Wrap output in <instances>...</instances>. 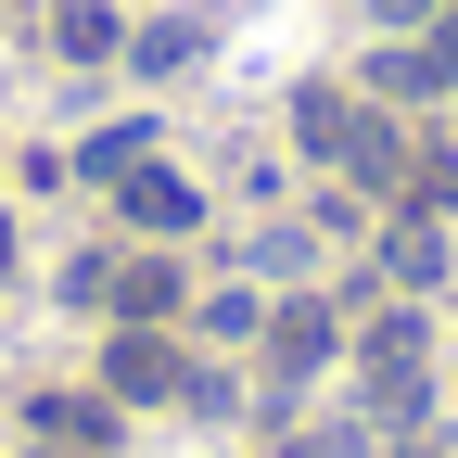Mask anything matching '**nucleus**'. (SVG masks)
I'll return each instance as SVG.
<instances>
[{"label":"nucleus","instance_id":"nucleus-6","mask_svg":"<svg viewBox=\"0 0 458 458\" xmlns=\"http://www.w3.org/2000/svg\"><path fill=\"white\" fill-rule=\"evenodd\" d=\"M420 344H433L420 318H382L369 331V382H420Z\"/></svg>","mask_w":458,"mask_h":458},{"label":"nucleus","instance_id":"nucleus-14","mask_svg":"<svg viewBox=\"0 0 458 458\" xmlns=\"http://www.w3.org/2000/svg\"><path fill=\"white\" fill-rule=\"evenodd\" d=\"M0 267H13V229H0Z\"/></svg>","mask_w":458,"mask_h":458},{"label":"nucleus","instance_id":"nucleus-15","mask_svg":"<svg viewBox=\"0 0 458 458\" xmlns=\"http://www.w3.org/2000/svg\"><path fill=\"white\" fill-rule=\"evenodd\" d=\"M408 458H445V445H408Z\"/></svg>","mask_w":458,"mask_h":458},{"label":"nucleus","instance_id":"nucleus-7","mask_svg":"<svg viewBox=\"0 0 458 458\" xmlns=\"http://www.w3.org/2000/svg\"><path fill=\"white\" fill-rule=\"evenodd\" d=\"M128 64H153V77H179V64H204V26H140V38H128Z\"/></svg>","mask_w":458,"mask_h":458},{"label":"nucleus","instance_id":"nucleus-11","mask_svg":"<svg viewBox=\"0 0 458 458\" xmlns=\"http://www.w3.org/2000/svg\"><path fill=\"white\" fill-rule=\"evenodd\" d=\"M408 191H420V216H458V153H420Z\"/></svg>","mask_w":458,"mask_h":458},{"label":"nucleus","instance_id":"nucleus-13","mask_svg":"<svg viewBox=\"0 0 458 458\" xmlns=\"http://www.w3.org/2000/svg\"><path fill=\"white\" fill-rule=\"evenodd\" d=\"M369 13H382V26H420V13H433V0H369Z\"/></svg>","mask_w":458,"mask_h":458},{"label":"nucleus","instance_id":"nucleus-12","mask_svg":"<svg viewBox=\"0 0 458 458\" xmlns=\"http://www.w3.org/2000/svg\"><path fill=\"white\" fill-rule=\"evenodd\" d=\"M433 64H445V89H458V0H445V26H433Z\"/></svg>","mask_w":458,"mask_h":458},{"label":"nucleus","instance_id":"nucleus-4","mask_svg":"<svg viewBox=\"0 0 458 458\" xmlns=\"http://www.w3.org/2000/svg\"><path fill=\"white\" fill-rule=\"evenodd\" d=\"M51 38H64V64H114V51H128V26H114L102 0H64V13H51Z\"/></svg>","mask_w":458,"mask_h":458},{"label":"nucleus","instance_id":"nucleus-5","mask_svg":"<svg viewBox=\"0 0 458 458\" xmlns=\"http://www.w3.org/2000/svg\"><path fill=\"white\" fill-rule=\"evenodd\" d=\"M267 357H280V369H318V357H331V306H280V318H267Z\"/></svg>","mask_w":458,"mask_h":458},{"label":"nucleus","instance_id":"nucleus-3","mask_svg":"<svg viewBox=\"0 0 458 458\" xmlns=\"http://www.w3.org/2000/svg\"><path fill=\"white\" fill-rule=\"evenodd\" d=\"M114 191H128V216H140V229H191V216H204V204H191V179H165V165H128Z\"/></svg>","mask_w":458,"mask_h":458},{"label":"nucleus","instance_id":"nucleus-8","mask_svg":"<svg viewBox=\"0 0 458 458\" xmlns=\"http://www.w3.org/2000/svg\"><path fill=\"white\" fill-rule=\"evenodd\" d=\"M382 267H394V280H433V267H445V242H433V216H408V229H394V242H382Z\"/></svg>","mask_w":458,"mask_h":458},{"label":"nucleus","instance_id":"nucleus-1","mask_svg":"<svg viewBox=\"0 0 458 458\" xmlns=\"http://www.w3.org/2000/svg\"><path fill=\"white\" fill-rule=\"evenodd\" d=\"M293 128H306L318 153H344V179H369V191L394 179V165H408V140H394L369 102H344V89H306V102H293Z\"/></svg>","mask_w":458,"mask_h":458},{"label":"nucleus","instance_id":"nucleus-2","mask_svg":"<svg viewBox=\"0 0 458 458\" xmlns=\"http://www.w3.org/2000/svg\"><path fill=\"white\" fill-rule=\"evenodd\" d=\"M102 382H114V394H140V408H153V394H191V369H179V344H165V331H114Z\"/></svg>","mask_w":458,"mask_h":458},{"label":"nucleus","instance_id":"nucleus-9","mask_svg":"<svg viewBox=\"0 0 458 458\" xmlns=\"http://www.w3.org/2000/svg\"><path fill=\"white\" fill-rule=\"evenodd\" d=\"M51 445H102V408H77V394H38V408H26Z\"/></svg>","mask_w":458,"mask_h":458},{"label":"nucleus","instance_id":"nucleus-10","mask_svg":"<svg viewBox=\"0 0 458 458\" xmlns=\"http://www.w3.org/2000/svg\"><path fill=\"white\" fill-rule=\"evenodd\" d=\"M165 306H179V267L140 255V267H128V318H165Z\"/></svg>","mask_w":458,"mask_h":458}]
</instances>
